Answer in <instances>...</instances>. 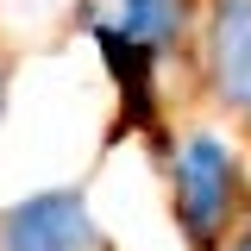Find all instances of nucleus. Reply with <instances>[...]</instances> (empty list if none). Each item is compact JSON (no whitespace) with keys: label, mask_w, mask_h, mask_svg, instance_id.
Segmentation results:
<instances>
[{"label":"nucleus","mask_w":251,"mask_h":251,"mask_svg":"<svg viewBox=\"0 0 251 251\" xmlns=\"http://www.w3.org/2000/svg\"><path fill=\"white\" fill-rule=\"evenodd\" d=\"M0 251H107L88 188H31L0 207Z\"/></svg>","instance_id":"obj_3"},{"label":"nucleus","mask_w":251,"mask_h":251,"mask_svg":"<svg viewBox=\"0 0 251 251\" xmlns=\"http://www.w3.org/2000/svg\"><path fill=\"white\" fill-rule=\"evenodd\" d=\"M107 251H113V245H107Z\"/></svg>","instance_id":"obj_8"},{"label":"nucleus","mask_w":251,"mask_h":251,"mask_svg":"<svg viewBox=\"0 0 251 251\" xmlns=\"http://www.w3.org/2000/svg\"><path fill=\"white\" fill-rule=\"evenodd\" d=\"M201 88L220 113L245 120L251 113V0H201Z\"/></svg>","instance_id":"obj_4"},{"label":"nucleus","mask_w":251,"mask_h":251,"mask_svg":"<svg viewBox=\"0 0 251 251\" xmlns=\"http://www.w3.org/2000/svg\"><path fill=\"white\" fill-rule=\"evenodd\" d=\"M75 19L94 38V50L120 88V126L157 138L163 63L195 44L201 0H75Z\"/></svg>","instance_id":"obj_1"},{"label":"nucleus","mask_w":251,"mask_h":251,"mask_svg":"<svg viewBox=\"0 0 251 251\" xmlns=\"http://www.w3.org/2000/svg\"><path fill=\"white\" fill-rule=\"evenodd\" d=\"M63 6H75V0H25V13H63Z\"/></svg>","instance_id":"obj_6"},{"label":"nucleus","mask_w":251,"mask_h":251,"mask_svg":"<svg viewBox=\"0 0 251 251\" xmlns=\"http://www.w3.org/2000/svg\"><path fill=\"white\" fill-rule=\"evenodd\" d=\"M0 107H6V57H0Z\"/></svg>","instance_id":"obj_7"},{"label":"nucleus","mask_w":251,"mask_h":251,"mask_svg":"<svg viewBox=\"0 0 251 251\" xmlns=\"http://www.w3.org/2000/svg\"><path fill=\"white\" fill-rule=\"evenodd\" d=\"M157 163L170 188V220L188 251H220L245 220V157L220 126H157Z\"/></svg>","instance_id":"obj_2"},{"label":"nucleus","mask_w":251,"mask_h":251,"mask_svg":"<svg viewBox=\"0 0 251 251\" xmlns=\"http://www.w3.org/2000/svg\"><path fill=\"white\" fill-rule=\"evenodd\" d=\"M220 251H251V207H245V220H239V226L220 239Z\"/></svg>","instance_id":"obj_5"}]
</instances>
